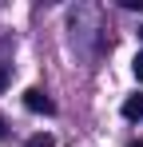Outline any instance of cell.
<instances>
[{
	"instance_id": "obj_8",
	"label": "cell",
	"mask_w": 143,
	"mask_h": 147,
	"mask_svg": "<svg viewBox=\"0 0 143 147\" xmlns=\"http://www.w3.org/2000/svg\"><path fill=\"white\" fill-rule=\"evenodd\" d=\"M139 36H143V28H139Z\"/></svg>"
},
{
	"instance_id": "obj_6",
	"label": "cell",
	"mask_w": 143,
	"mask_h": 147,
	"mask_svg": "<svg viewBox=\"0 0 143 147\" xmlns=\"http://www.w3.org/2000/svg\"><path fill=\"white\" fill-rule=\"evenodd\" d=\"M4 135H8V123H4V115H0V139H4Z\"/></svg>"
},
{
	"instance_id": "obj_1",
	"label": "cell",
	"mask_w": 143,
	"mask_h": 147,
	"mask_svg": "<svg viewBox=\"0 0 143 147\" xmlns=\"http://www.w3.org/2000/svg\"><path fill=\"white\" fill-rule=\"evenodd\" d=\"M24 107H28V111H44V115H52V111H56V103H52L40 88H28V92H24Z\"/></svg>"
},
{
	"instance_id": "obj_7",
	"label": "cell",
	"mask_w": 143,
	"mask_h": 147,
	"mask_svg": "<svg viewBox=\"0 0 143 147\" xmlns=\"http://www.w3.org/2000/svg\"><path fill=\"white\" fill-rule=\"evenodd\" d=\"M131 147H143V143H131Z\"/></svg>"
},
{
	"instance_id": "obj_2",
	"label": "cell",
	"mask_w": 143,
	"mask_h": 147,
	"mask_svg": "<svg viewBox=\"0 0 143 147\" xmlns=\"http://www.w3.org/2000/svg\"><path fill=\"white\" fill-rule=\"evenodd\" d=\"M123 119H143V96H127L123 99Z\"/></svg>"
},
{
	"instance_id": "obj_3",
	"label": "cell",
	"mask_w": 143,
	"mask_h": 147,
	"mask_svg": "<svg viewBox=\"0 0 143 147\" xmlns=\"http://www.w3.org/2000/svg\"><path fill=\"white\" fill-rule=\"evenodd\" d=\"M28 147H56V139H52L48 131H36V135L28 139Z\"/></svg>"
},
{
	"instance_id": "obj_4",
	"label": "cell",
	"mask_w": 143,
	"mask_h": 147,
	"mask_svg": "<svg viewBox=\"0 0 143 147\" xmlns=\"http://www.w3.org/2000/svg\"><path fill=\"white\" fill-rule=\"evenodd\" d=\"M131 68H135V80H139V84H143V52H139V56H135V64H131Z\"/></svg>"
},
{
	"instance_id": "obj_5",
	"label": "cell",
	"mask_w": 143,
	"mask_h": 147,
	"mask_svg": "<svg viewBox=\"0 0 143 147\" xmlns=\"http://www.w3.org/2000/svg\"><path fill=\"white\" fill-rule=\"evenodd\" d=\"M4 88H8V68L0 64V92H4Z\"/></svg>"
}]
</instances>
